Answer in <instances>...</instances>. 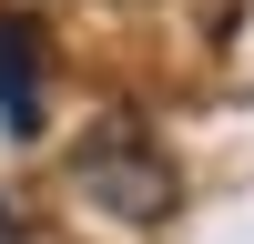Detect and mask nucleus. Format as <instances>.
Segmentation results:
<instances>
[{"label": "nucleus", "instance_id": "f257e3e1", "mask_svg": "<svg viewBox=\"0 0 254 244\" xmlns=\"http://www.w3.org/2000/svg\"><path fill=\"white\" fill-rule=\"evenodd\" d=\"M71 183H81L92 203H112L122 224H163V214H173V193H183V183H173V163H163L153 142L132 132V122H102V132L81 142Z\"/></svg>", "mask_w": 254, "mask_h": 244}, {"label": "nucleus", "instance_id": "f03ea898", "mask_svg": "<svg viewBox=\"0 0 254 244\" xmlns=\"http://www.w3.org/2000/svg\"><path fill=\"white\" fill-rule=\"evenodd\" d=\"M0 132L31 142L41 132V20L0 10Z\"/></svg>", "mask_w": 254, "mask_h": 244}, {"label": "nucleus", "instance_id": "7ed1b4c3", "mask_svg": "<svg viewBox=\"0 0 254 244\" xmlns=\"http://www.w3.org/2000/svg\"><path fill=\"white\" fill-rule=\"evenodd\" d=\"M0 244H10V214H0Z\"/></svg>", "mask_w": 254, "mask_h": 244}]
</instances>
